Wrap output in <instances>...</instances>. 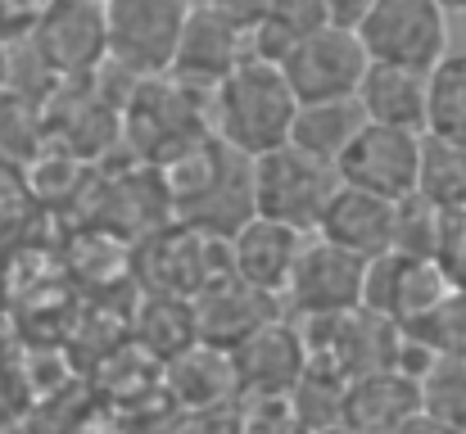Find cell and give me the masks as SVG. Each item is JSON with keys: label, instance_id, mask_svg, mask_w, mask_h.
I'll list each match as a JSON object with an SVG mask.
<instances>
[{"label": "cell", "instance_id": "obj_1", "mask_svg": "<svg viewBox=\"0 0 466 434\" xmlns=\"http://www.w3.org/2000/svg\"><path fill=\"white\" fill-rule=\"evenodd\" d=\"M208 105H213V136L245 158H258V154L286 145L299 100H295L281 64L245 55L208 91Z\"/></svg>", "mask_w": 466, "mask_h": 434}, {"label": "cell", "instance_id": "obj_2", "mask_svg": "<svg viewBox=\"0 0 466 434\" xmlns=\"http://www.w3.org/2000/svg\"><path fill=\"white\" fill-rule=\"evenodd\" d=\"M195 0H100L105 64L127 77H158L172 64L181 23Z\"/></svg>", "mask_w": 466, "mask_h": 434}, {"label": "cell", "instance_id": "obj_3", "mask_svg": "<svg viewBox=\"0 0 466 434\" xmlns=\"http://www.w3.org/2000/svg\"><path fill=\"white\" fill-rule=\"evenodd\" d=\"M249 181H254V213L277 217L295 231H312L330 190L339 186L335 167L312 158L295 145H277L258 158H249Z\"/></svg>", "mask_w": 466, "mask_h": 434}, {"label": "cell", "instance_id": "obj_4", "mask_svg": "<svg viewBox=\"0 0 466 434\" xmlns=\"http://www.w3.org/2000/svg\"><path fill=\"white\" fill-rule=\"evenodd\" d=\"M227 240H213L177 217H167V227L158 222L155 231H146L132 245V277L141 281L146 294H195L208 277L227 272Z\"/></svg>", "mask_w": 466, "mask_h": 434}, {"label": "cell", "instance_id": "obj_5", "mask_svg": "<svg viewBox=\"0 0 466 434\" xmlns=\"http://www.w3.org/2000/svg\"><path fill=\"white\" fill-rule=\"evenodd\" d=\"M449 18L435 0H371L362 23L353 27L371 64H403L431 68L449 55Z\"/></svg>", "mask_w": 466, "mask_h": 434}, {"label": "cell", "instance_id": "obj_6", "mask_svg": "<svg viewBox=\"0 0 466 434\" xmlns=\"http://www.w3.org/2000/svg\"><path fill=\"white\" fill-rule=\"evenodd\" d=\"M449 294H453V286H449L444 267L435 263V254L385 249V254L362 263V298H358V308H367V312H376V317H385L394 326H417Z\"/></svg>", "mask_w": 466, "mask_h": 434}, {"label": "cell", "instance_id": "obj_7", "mask_svg": "<svg viewBox=\"0 0 466 434\" xmlns=\"http://www.w3.org/2000/svg\"><path fill=\"white\" fill-rule=\"evenodd\" d=\"M281 73L295 91V100H335V96H353L362 73H367V50L358 41V32L349 27H312L304 32L290 55L281 59Z\"/></svg>", "mask_w": 466, "mask_h": 434}, {"label": "cell", "instance_id": "obj_8", "mask_svg": "<svg viewBox=\"0 0 466 434\" xmlns=\"http://www.w3.org/2000/svg\"><path fill=\"white\" fill-rule=\"evenodd\" d=\"M417 154H421V132L362 123L358 136L339 149L335 177L344 186H358V190L399 199V195H408L417 186Z\"/></svg>", "mask_w": 466, "mask_h": 434}, {"label": "cell", "instance_id": "obj_9", "mask_svg": "<svg viewBox=\"0 0 466 434\" xmlns=\"http://www.w3.org/2000/svg\"><path fill=\"white\" fill-rule=\"evenodd\" d=\"M231 362H236V385L240 399H286L295 389V380L309 367L304 353V335L295 321L272 317L258 330H249L240 344H231Z\"/></svg>", "mask_w": 466, "mask_h": 434}, {"label": "cell", "instance_id": "obj_10", "mask_svg": "<svg viewBox=\"0 0 466 434\" xmlns=\"http://www.w3.org/2000/svg\"><path fill=\"white\" fill-rule=\"evenodd\" d=\"M36 55L59 77H86L105 68V9L100 0H50L36 18Z\"/></svg>", "mask_w": 466, "mask_h": 434}, {"label": "cell", "instance_id": "obj_11", "mask_svg": "<svg viewBox=\"0 0 466 434\" xmlns=\"http://www.w3.org/2000/svg\"><path fill=\"white\" fill-rule=\"evenodd\" d=\"M362 263L358 254L309 236L304 249H299V263L290 272V286H286V303L299 312V317H335V312H349L358 308L362 298Z\"/></svg>", "mask_w": 466, "mask_h": 434}, {"label": "cell", "instance_id": "obj_12", "mask_svg": "<svg viewBox=\"0 0 466 434\" xmlns=\"http://www.w3.org/2000/svg\"><path fill=\"white\" fill-rule=\"evenodd\" d=\"M240 59H245V32L236 23H227L218 9H208L204 0H195L186 23H181L167 77H177L181 86L208 96Z\"/></svg>", "mask_w": 466, "mask_h": 434}, {"label": "cell", "instance_id": "obj_13", "mask_svg": "<svg viewBox=\"0 0 466 434\" xmlns=\"http://www.w3.org/2000/svg\"><path fill=\"white\" fill-rule=\"evenodd\" d=\"M312 231H295L277 217H245L231 236H227V263L240 281H249L254 289L272 294V298H286L290 286V272L299 263V249Z\"/></svg>", "mask_w": 466, "mask_h": 434}, {"label": "cell", "instance_id": "obj_14", "mask_svg": "<svg viewBox=\"0 0 466 434\" xmlns=\"http://www.w3.org/2000/svg\"><path fill=\"white\" fill-rule=\"evenodd\" d=\"M190 303H195L199 339L222 344V348L240 344L249 330H258L263 321L281 317V298H272V294L254 289L249 281H240L231 267L218 272V277H208L204 286L190 294Z\"/></svg>", "mask_w": 466, "mask_h": 434}, {"label": "cell", "instance_id": "obj_15", "mask_svg": "<svg viewBox=\"0 0 466 434\" xmlns=\"http://www.w3.org/2000/svg\"><path fill=\"white\" fill-rule=\"evenodd\" d=\"M390 231H394V199L385 195H371V190H358V186H335L312 236L358 254V258H376L390 249Z\"/></svg>", "mask_w": 466, "mask_h": 434}, {"label": "cell", "instance_id": "obj_16", "mask_svg": "<svg viewBox=\"0 0 466 434\" xmlns=\"http://www.w3.org/2000/svg\"><path fill=\"white\" fill-rule=\"evenodd\" d=\"M421 412L417 376L399 367H376L362 376H349L344 385V421L367 434H394Z\"/></svg>", "mask_w": 466, "mask_h": 434}, {"label": "cell", "instance_id": "obj_17", "mask_svg": "<svg viewBox=\"0 0 466 434\" xmlns=\"http://www.w3.org/2000/svg\"><path fill=\"white\" fill-rule=\"evenodd\" d=\"M163 394L177 408H213V403H236L240 385H236V362L231 348L195 339L190 348L172 353L163 362Z\"/></svg>", "mask_w": 466, "mask_h": 434}, {"label": "cell", "instance_id": "obj_18", "mask_svg": "<svg viewBox=\"0 0 466 434\" xmlns=\"http://www.w3.org/2000/svg\"><path fill=\"white\" fill-rule=\"evenodd\" d=\"M353 100L362 105L367 123L426 132V73H421V68L371 64V59H367V73H362Z\"/></svg>", "mask_w": 466, "mask_h": 434}, {"label": "cell", "instance_id": "obj_19", "mask_svg": "<svg viewBox=\"0 0 466 434\" xmlns=\"http://www.w3.org/2000/svg\"><path fill=\"white\" fill-rule=\"evenodd\" d=\"M362 123H367V114H362V105H358L353 96H335V100H299L286 141L335 167L339 149L358 136Z\"/></svg>", "mask_w": 466, "mask_h": 434}, {"label": "cell", "instance_id": "obj_20", "mask_svg": "<svg viewBox=\"0 0 466 434\" xmlns=\"http://www.w3.org/2000/svg\"><path fill=\"white\" fill-rule=\"evenodd\" d=\"M137 344L146 353H155L158 362H167L172 353L190 348L199 339V326H195V303L186 294H146L137 317Z\"/></svg>", "mask_w": 466, "mask_h": 434}, {"label": "cell", "instance_id": "obj_21", "mask_svg": "<svg viewBox=\"0 0 466 434\" xmlns=\"http://www.w3.org/2000/svg\"><path fill=\"white\" fill-rule=\"evenodd\" d=\"M417 195H426L440 208H466V141L421 132L417 154Z\"/></svg>", "mask_w": 466, "mask_h": 434}, {"label": "cell", "instance_id": "obj_22", "mask_svg": "<svg viewBox=\"0 0 466 434\" xmlns=\"http://www.w3.org/2000/svg\"><path fill=\"white\" fill-rule=\"evenodd\" d=\"M426 132L466 141V50H449L426 68Z\"/></svg>", "mask_w": 466, "mask_h": 434}, {"label": "cell", "instance_id": "obj_23", "mask_svg": "<svg viewBox=\"0 0 466 434\" xmlns=\"http://www.w3.org/2000/svg\"><path fill=\"white\" fill-rule=\"evenodd\" d=\"M421 417L466 434V358H431L417 376Z\"/></svg>", "mask_w": 466, "mask_h": 434}, {"label": "cell", "instance_id": "obj_24", "mask_svg": "<svg viewBox=\"0 0 466 434\" xmlns=\"http://www.w3.org/2000/svg\"><path fill=\"white\" fill-rule=\"evenodd\" d=\"M344 376L339 371H326V367H304V376L295 380V389L286 394L290 412L304 421V430L317 434L326 426H339L344 421Z\"/></svg>", "mask_w": 466, "mask_h": 434}, {"label": "cell", "instance_id": "obj_25", "mask_svg": "<svg viewBox=\"0 0 466 434\" xmlns=\"http://www.w3.org/2000/svg\"><path fill=\"white\" fill-rule=\"evenodd\" d=\"M440 222H444V208H440V204H431V199L417 195V190L399 195V199H394L390 249H399V254H435Z\"/></svg>", "mask_w": 466, "mask_h": 434}, {"label": "cell", "instance_id": "obj_26", "mask_svg": "<svg viewBox=\"0 0 466 434\" xmlns=\"http://www.w3.org/2000/svg\"><path fill=\"white\" fill-rule=\"evenodd\" d=\"M403 330L435 358H466V289H453L431 317H421L417 326H403Z\"/></svg>", "mask_w": 466, "mask_h": 434}, {"label": "cell", "instance_id": "obj_27", "mask_svg": "<svg viewBox=\"0 0 466 434\" xmlns=\"http://www.w3.org/2000/svg\"><path fill=\"white\" fill-rule=\"evenodd\" d=\"M435 263L444 267L449 286L466 289V208H444L440 240H435Z\"/></svg>", "mask_w": 466, "mask_h": 434}, {"label": "cell", "instance_id": "obj_28", "mask_svg": "<svg viewBox=\"0 0 466 434\" xmlns=\"http://www.w3.org/2000/svg\"><path fill=\"white\" fill-rule=\"evenodd\" d=\"M245 408L236 403H213V408H181L167 434H240Z\"/></svg>", "mask_w": 466, "mask_h": 434}, {"label": "cell", "instance_id": "obj_29", "mask_svg": "<svg viewBox=\"0 0 466 434\" xmlns=\"http://www.w3.org/2000/svg\"><path fill=\"white\" fill-rule=\"evenodd\" d=\"M240 408H245L240 434H309L286 399H249Z\"/></svg>", "mask_w": 466, "mask_h": 434}, {"label": "cell", "instance_id": "obj_30", "mask_svg": "<svg viewBox=\"0 0 466 434\" xmlns=\"http://www.w3.org/2000/svg\"><path fill=\"white\" fill-rule=\"evenodd\" d=\"M208 9H218L227 23H236L240 32H249L263 14H268V0H204Z\"/></svg>", "mask_w": 466, "mask_h": 434}, {"label": "cell", "instance_id": "obj_31", "mask_svg": "<svg viewBox=\"0 0 466 434\" xmlns=\"http://www.w3.org/2000/svg\"><path fill=\"white\" fill-rule=\"evenodd\" d=\"M317 9H321V23L353 32V27L362 23V14L371 9V0H317Z\"/></svg>", "mask_w": 466, "mask_h": 434}, {"label": "cell", "instance_id": "obj_32", "mask_svg": "<svg viewBox=\"0 0 466 434\" xmlns=\"http://www.w3.org/2000/svg\"><path fill=\"white\" fill-rule=\"evenodd\" d=\"M394 434H462V430H453V426H440V421H431V417H421V412H417L408 426H399Z\"/></svg>", "mask_w": 466, "mask_h": 434}, {"label": "cell", "instance_id": "obj_33", "mask_svg": "<svg viewBox=\"0 0 466 434\" xmlns=\"http://www.w3.org/2000/svg\"><path fill=\"white\" fill-rule=\"evenodd\" d=\"M317 434H367V430H358V426H349V421H339V426H326V430H317Z\"/></svg>", "mask_w": 466, "mask_h": 434}, {"label": "cell", "instance_id": "obj_34", "mask_svg": "<svg viewBox=\"0 0 466 434\" xmlns=\"http://www.w3.org/2000/svg\"><path fill=\"white\" fill-rule=\"evenodd\" d=\"M444 14H466V0H435Z\"/></svg>", "mask_w": 466, "mask_h": 434}, {"label": "cell", "instance_id": "obj_35", "mask_svg": "<svg viewBox=\"0 0 466 434\" xmlns=\"http://www.w3.org/2000/svg\"><path fill=\"white\" fill-rule=\"evenodd\" d=\"M5 82H9V64H5V50H0V91H5Z\"/></svg>", "mask_w": 466, "mask_h": 434}]
</instances>
